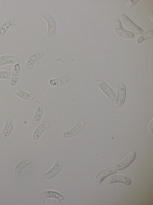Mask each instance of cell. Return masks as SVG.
<instances>
[{"label":"cell","mask_w":153,"mask_h":205,"mask_svg":"<svg viewBox=\"0 0 153 205\" xmlns=\"http://www.w3.org/2000/svg\"><path fill=\"white\" fill-rule=\"evenodd\" d=\"M114 27L116 34L120 37L125 39H131L134 36L133 32L126 30L122 27L120 20L119 18H117L114 22Z\"/></svg>","instance_id":"obj_2"},{"label":"cell","mask_w":153,"mask_h":205,"mask_svg":"<svg viewBox=\"0 0 153 205\" xmlns=\"http://www.w3.org/2000/svg\"><path fill=\"white\" fill-rule=\"evenodd\" d=\"M44 55V52L42 50H39L31 54L28 59L26 65V69L29 71H31L34 64Z\"/></svg>","instance_id":"obj_9"},{"label":"cell","mask_w":153,"mask_h":205,"mask_svg":"<svg viewBox=\"0 0 153 205\" xmlns=\"http://www.w3.org/2000/svg\"><path fill=\"white\" fill-rule=\"evenodd\" d=\"M20 72V65L16 63L13 66L12 77L10 80V84L12 86H15L17 83Z\"/></svg>","instance_id":"obj_17"},{"label":"cell","mask_w":153,"mask_h":205,"mask_svg":"<svg viewBox=\"0 0 153 205\" xmlns=\"http://www.w3.org/2000/svg\"><path fill=\"white\" fill-rule=\"evenodd\" d=\"M19 63L18 59L14 56L6 55L0 57V67L6 64H16Z\"/></svg>","instance_id":"obj_14"},{"label":"cell","mask_w":153,"mask_h":205,"mask_svg":"<svg viewBox=\"0 0 153 205\" xmlns=\"http://www.w3.org/2000/svg\"><path fill=\"white\" fill-rule=\"evenodd\" d=\"M43 198L51 197L59 200H62L64 199L63 196L60 193L53 191L48 190L44 191L43 193Z\"/></svg>","instance_id":"obj_20"},{"label":"cell","mask_w":153,"mask_h":205,"mask_svg":"<svg viewBox=\"0 0 153 205\" xmlns=\"http://www.w3.org/2000/svg\"><path fill=\"white\" fill-rule=\"evenodd\" d=\"M106 182L108 184L116 182H120L127 185H129L131 184V181L130 179L126 176L116 175L109 177Z\"/></svg>","instance_id":"obj_10"},{"label":"cell","mask_w":153,"mask_h":205,"mask_svg":"<svg viewBox=\"0 0 153 205\" xmlns=\"http://www.w3.org/2000/svg\"><path fill=\"white\" fill-rule=\"evenodd\" d=\"M43 18L46 21L48 25L47 36L49 38L53 37L56 34L57 26L56 21L53 17L48 12H43L41 14Z\"/></svg>","instance_id":"obj_1"},{"label":"cell","mask_w":153,"mask_h":205,"mask_svg":"<svg viewBox=\"0 0 153 205\" xmlns=\"http://www.w3.org/2000/svg\"><path fill=\"white\" fill-rule=\"evenodd\" d=\"M50 126L49 122L45 121L41 123L36 129L33 134V138L36 140H38L43 132Z\"/></svg>","instance_id":"obj_13"},{"label":"cell","mask_w":153,"mask_h":205,"mask_svg":"<svg viewBox=\"0 0 153 205\" xmlns=\"http://www.w3.org/2000/svg\"><path fill=\"white\" fill-rule=\"evenodd\" d=\"M13 128V124L12 120L7 118L5 123V126L0 135L1 139H4L12 133Z\"/></svg>","instance_id":"obj_12"},{"label":"cell","mask_w":153,"mask_h":205,"mask_svg":"<svg viewBox=\"0 0 153 205\" xmlns=\"http://www.w3.org/2000/svg\"><path fill=\"white\" fill-rule=\"evenodd\" d=\"M63 163V160L62 159H58L52 168L45 173L44 177L48 180L51 179L55 177L61 170Z\"/></svg>","instance_id":"obj_3"},{"label":"cell","mask_w":153,"mask_h":205,"mask_svg":"<svg viewBox=\"0 0 153 205\" xmlns=\"http://www.w3.org/2000/svg\"><path fill=\"white\" fill-rule=\"evenodd\" d=\"M121 19L125 26L133 33L139 35L143 32V29L133 23L125 14H122Z\"/></svg>","instance_id":"obj_4"},{"label":"cell","mask_w":153,"mask_h":205,"mask_svg":"<svg viewBox=\"0 0 153 205\" xmlns=\"http://www.w3.org/2000/svg\"><path fill=\"white\" fill-rule=\"evenodd\" d=\"M126 96V88L125 84L122 82L119 84L117 99L115 106L120 107L124 104Z\"/></svg>","instance_id":"obj_6"},{"label":"cell","mask_w":153,"mask_h":205,"mask_svg":"<svg viewBox=\"0 0 153 205\" xmlns=\"http://www.w3.org/2000/svg\"><path fill=\"white\" fill-rule=\"evenodd\" d=\"M36 111V114L33 117L32 121L35 124L39 123L43 115V108L42 105L39 102H35Z\"/></svg>","instance_id":"obj_18"},{"label":"cell","mask_w":153,"mask_h":205,"mask_svg":"<svg viewBox=\"0 0 153 205\" xmlns=\"http://www.w3.org/2000/svg\"><path fill=\"white\" fill-rule=\"evenodd\" d=\"M153 31L151 30L145 32L138 37L137 39V42L140 44L146 39L152 37Z\"/></svg>","instance_id":"obj_22"},{"label":"cell","mask_w":153,"mask_h":205,"mask_svg":"<svg viewBox=\"0 0 153 205\" xmlns=\"http://www.w3.org/2000/svg\"><path fill=\"white\" fill-rule=\"evenodd\" d=\"M32 162V160L30 158H27L20 162L15 167L14 169V172L16 176L19 175L21 173L23 169L30 164Z\"/></svg>","instance_id":"obj_16"},{"label":"cell","mask_w":153,"mask_h":205,"mask_svg":"<svg viewBox=\"0 0 153 205\" xmlns=\"http://www.w3.org/2000/svg\"><path fill=\"white\" fill-rule=\"evenodd\" d=\"M85 125L84 121L80 119L78 123L70 130L65 132L63 136L66 138H69L79 134L83 129Z\"/></svg>","instance_id":"obj_7"},{"label":"cell","mask_w":153,"mask_h":205,"mask_svg":"<svg viewBox=\"0 0 153 205\" xmlns=\"http://www.w3.org/2000/svg\"><path fill=\"white\" fill-rule=\"evenodd\" d=\"M149 129L151 132L153 133V122L152 120L150 123L149 126Z\"/></svg>","instance_id":"obj_25"},{"label":"cell","mask_w":153,"mask_h":205,"mask_svg":"<svg viewBox=\"0 0 153 205\" xmlns=\"http://www.w3.org/2000/svg\"><path fill=\"white\" fill-rule=\"evenodd\" d=\"M70 80V77L69 75H65L58 78L50 80L49 83L52 86L57 87L67 83Z\"/></svg>","instance_id":"obj_19"},{"label":"cell","mask_w":153,"mask_h":205,"mask_svg":"<svg viewBox=\"0 0 153 205\" xmlns=\"http://www.w3.org/2000/svg\"><path fill=\"white\" fill-rule=\"evenodd\" d=\"M17 24V22L13 19L7 20L4 22L0 26V37H3L8 30Z\"/></svg>","instance_id":"obj_15"},{"label":"cell","mask_w":153,"mask_h":205,"mask_svg":"<svg viewBox=\"0 0 153 205\" xmlns=\"http://www.w3.org/2000/svg\"><path fill=\"white\" fill-rule=\"evenodd\" d=\"M0 4H1V3H0Z\"/></svg>","instance_id":"obj_28"},{"label":"cell","mask_w":153,"mask_h":205,"mask_svg":"<svg viewBox=\"0 0 153 205\" xmlns=\"http://www.w3.org/2000/svg\"><path fill=\"white\" fill-rule=\"evenodd\" d=\"M12 77V73L7 71H0V79H10Z\"/></svg>","instance_id":"obj_23"},{"label":"cell","mask_w":153,"mask_h":205,"mask_svg":"<svg viewBox=\"0 0 153 205\" xmlns=\"http://www.w3.org/2000/svg\"><path fill=\"white\" fill-rule=\"evenodd\" d=\"M57 205H63V203L61 200H59L56 204Z\"/></svg>","instance_id":"obj_26"},{"label":"cell","mask_w":153,"mask_h":205,"mask_svg":"<svg viewBox=\"0 0 153 205\" xmlns=\"http://www.w3.org/2000/svg\"><path fill=\"white\" fill-rule=\"evenodd\" d=\"M150 17L151 18V19L152 20H153V12L152 11L151 13L150 14Z\"/></svg>","instance_id":"obj_27"},{"label":"cell","mask_w":153,"mask_h":205,"mask_svg":"<svg viewBox=\"0 0 153 205\" xmlns=\"http://www.w3.org/2000/svg\"><path fill=\"white\" fill-rule=\"evenodd\" d=\"M97 83L102 90V91L111 100H114L116 98L115 93L108 86V85L104 81L102 80H98Z\"/></svg>","instance_id":"obj_8"},{"label":"cell","mask_w":153,"mask_h":205,"mask_svg":"<svg viewBox=\"0 0 153 205\" xmlns=\"http://www.w3.org/2000/svg\"><path fill=\"white\" fill-rule=\"evenodd\" d=\"M136 155L134 151L130 152L128 156L123 160L113 165V167L116 170H120L127 167L135 159Z\"/></svg>","instance_id":"obj_5"},{"label":"cell","mask_w":153,"mask_h":205,"mask_svg":"<svg viewBox=\"0 0 153 205\" xmlns=\"http://www.w3.org/2000/svg\"><path fill=\"white\" fill-rule=\"evenodd\" d=\"M16 95L19 97L27 100H31L34 97V95L31 93L26 92L19 88H16L15 90Z\"/></svg>","instance_id":"obj_21"},{"label":"cell","mask_w":153,"mask_h":205,"mask_svg":"<svg viewBox=\"0 0 153 205\" xmlns=\"http://www.w3.org/2000/svg\"><path fill=\"white\" fill-rule=\"evenodd\" d=\"M139 1V0H128L125 4L126 6L130 7L135 5Z\"/></svg>","instance_id":"obj_24"},{"label":"cell","mask_w":153,"mask_h":205,"mask_svg":"<svg viewBox=\"0 0 153 205\" xmlns=\"http://www.w3.org/2000/svg\"><path fill=\"white\" fill-rule=\"evenodd\" d=\"M116 170L113 167H109L103 170L97 175L95 178L96 183L100 185L107 177L116 173Z\"/></svg>","instance_id":"obj_11"}]
</instances>
